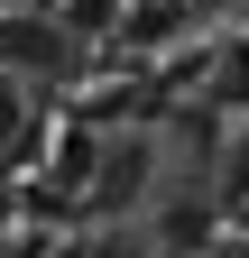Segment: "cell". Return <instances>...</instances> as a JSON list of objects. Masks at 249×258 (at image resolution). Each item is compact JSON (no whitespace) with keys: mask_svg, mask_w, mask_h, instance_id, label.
I'll return each mask as SVG.
<instances>
[{"mask_svg":"<svg viewBox=\"0 0 249 258\" xmlns=\"http://www.w3.org/2000/svg\"><path fill=\"white\" fill-rule=\"evenodd\" d=\"M139 184H148V139H102L92 148V184H83L92 212H130Z\"/></svg>","mask_w":249,"mask_h":258,"instance_id":"obj_2","label":"cell"},{"mask_svg":"<svg viewBox=\"0 0 249 258\" xmlns=\"http://www.w3.org/2000/svg\"><path fill=\"white\" fill-rule=\"evenodd\" d=\"M19 139H28V83L0 74V148H19Z\"/></svg>","mask_w":249,"mask_h":258,"instance_id":"obj_4","label":"cell"},{"mask_svg":"<svg viewBox=\"0 0 249 258\" xmlns=\"http://www.w3.org/2000/svg\"><path fill=\"white\" fill-rule=\"evenodd\" d=\"M0 231H10V184H0Z\"/></svg>","mask_w":249,"mask_h":258,"instance_id":"obj_6","label":"cell"},{"mask_svg":"<svg viewBox=\"0 0 249 258\" xmlns=\"http://www.w3.org/2000/svg\"><path fill=\"white\" fill-rule=\"evenodd\" d=\"M0 10H55V0H0Z\"/></svg>","mask_w":249,"mask_h":258,"instance_id":"obj_5","label":"cell"},{"mask_svg":"<svg viewBox=\"0 0 249 258\" xmlns=\"http://www.w3.org/2000/svg\"><path fill=\"white\" fill-rule=\"evenodd\" d=\"M157 258H212V240H222V212L203 203V194H175V203H157Z\"/></svg>","mask_w":249,"mask_h":258,"instance_id":"obj_3","label":"cell"},{"mask_svg":"<svg viewBox=\"0 0 249 258\" xmlns=\"http://www.w3.org/2000/svg\"><path fill=\"white\" fill-rule=\"evenodd\" d=\"M74 28L55 19V10H0V74H19V83H65L74 74Z\"/></svg>","mask_w":249,"mask_h":258,"instance_id":"obj_1","label":"cell"}]
</instances>
